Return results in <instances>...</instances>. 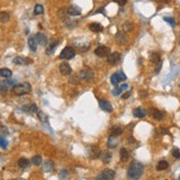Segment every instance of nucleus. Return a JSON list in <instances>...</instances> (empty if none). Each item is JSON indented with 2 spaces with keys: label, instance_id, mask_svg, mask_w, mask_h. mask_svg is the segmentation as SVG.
I'll list each match as a JSON object with an SVG mask.
<instances>
[{
  "label": "nucleus",
  "instance_id": "1",
  "mask_svg": "<svg viewBox=\"0 0 180 180\" xmlns=\"http://www.w3.org/2000/svg\"><path fill=\"white\" fill-rule=\"evenodd\" d=\"M144 173V166L141 162L137 160H133L129 165V168L127 170V177L129 179H138Z\"/></svg>",
  "mask_w": 180,
  "mask_h": 180
},
{
  "label": "nucleus",
  "instance_id": "2",
  "mask_svg": "<svg viewBox=\"0 0 180 180\" xmlns=\"http://www.w3.org/2000/svg\"><path fill=\"white\" fill-rule=\"evenodd\" d=\"M30 92H31V85H30V83L28 82H24L22 84H16L12 87V93L18 95V96L28 94Z\"/></svg>",
  "mask_w": 180,
  "mask_h": 180
},
{
  "label": "nucleus",
  "instance_id": "3",
  "mask_svg": "<svg viewBox=\"0 0 180 180\" xmlns=\"http://www.w3.org/2000/svg\"><path fill=\"white\" fill-rule=\"evenodd\" d=\"M75 56V51L73 48L71 47H67L64 48L62 51H61V53H60V59L62 60H70V59H73Z\"/></svg>",
  "mask_w": 180,
  "mask_h": 180
},
{
  "label": "nucleus",
  "instance_id": "4",
  "mask_svg": "<svg viewBox=\"0 0 180 180\" xmlns=\"http://www.w3.org/2000/svg\"><path fill=\"white\" fill-rule=\"evenodd\" d=\"M78 75L80 80H81V82L82 81H93L94 80V73L90 69H85V70L81 71Z\"/></svg>",
  "mask_w": 180,
  "mask_h": 180
},
{
  "label": "nucleus",
  "instance_id": "5",
  "mask_svg": "<svg viewBox=\"0 0 180 180\" xmlns=\"http://www.w3.org/2000/svg\"><path fill=\"white\" fill-rule=\"evenodd\" d=\"M149 59H150V61H151V63L153 64H156L157 65V70H156V73H159V71H160L161 69V58L160 55H159V53H157V52H153L151 54L149 55Z\"/></svg>",
  "mask_w": 180,
  "mask_h": 180
},
{
  "label": "nucleus",
  "instance_id": "6",
  "mask_svg": "<svg viewBox=\"0 0 180 180\" xmlns=\"http://www.w3.org/2000/svg\"><path fill=\"white\" fill-rule=\"evenodd\" d=\"M115 178V171L112 169H104L100 176L97 177V179H103V180H110Z\"/></svg>",
  "mask_w": 180,
  "mask_h": 180
},
{
  "label": "nucleus",
  "instance_id": "7",
  "mask_svg": "<svg viewBox=\"0 0 180 180\" xmlns=\"http://www.w3.org/2000/svg\"><path fill=\"white\" fill-rule=\"evenodd\" d=\"M110 48L108 47H105V45H100L98 48H96L95 49L94 53L97 56H100V58H105V56H107V55L110 54Z\"/></svg>",
  "mask_w": 180,
  "mask_h": 180
},
{
  "label": "nucleus",
  "instance_id": "8",
  "mask_svg": "<svg viewBox=\"0 0 180 180\" xmlns=\"http://www.w3.org/2000/svg\"><path fill=\"white\" fill-rule=\"evenodd\" d=\"M121 60V54L118 52H113L107 55V62L110 65H116Z\"/></svg>",
  "mask_w": 180,
  "mask_h": 180
},
{
  "label": "nucleus",
  "instance_id": "9",
  "mask_svg": "<svg viewBox=\"0 0 180 180\" xmlns=\"http://www.w3.org/2000/svg\"><path fill=\"white\" fill-rule=\"evenodd\" d=\"M60 72L61 74L64 75V76H67L72 73V69H71V65L67 62H62L60 64Z\"/></svg>",
  "mask_w": 180,
  "mask_h": 180
},
{
  "label": "nucleus",
  "instance_id": "10",
  "mask_svg": "<svg viewBox=\"0 0 180 180\" xmlns=\"http://www.w3.org/2000/svg\"><path fill=\"white\" fill-rule=\"evenodd\" d=\"M101 149L98 148L97 146H93L91 147L90 150H89V156H90L91 159H97L101 157Z\"/></svg>",
  "mask_w": 180,
  "mask_h": 180
},
{
  "label": "nucleus",
  "instance_id": "11",
  "mask_svg": "<svg viewBox=\"0 0 180 180\" xmlns=\"http://www.w3.org/2000/svg\"><path fill=\"white\" fill-rule=\"evenodd\" d=\"M67 15L71 17H76V16H80L81 15V12H82V10H81V8L78 7V6H70L69 8H67Z\"/></svg>",
  "mask_w": 180,
  "mask_h": 180
},
{
  "label": "nucleus",
  "instance_id": "12",
  "mask_svg": "<svg viewBox=\"0 0 180 180\" xmlns=\"http://www.w3.org/2000/svg\"><path fill=\"white\" fill-rule=\"evenodd\" d=\"M98 103H100V107H101L103 110H105L106 113H110V112L113 110V107H112V105L110 104V102L104 100V98H101V100L98 101Z\"/></svg>",
  "mask_w": 180,
  "mask_h": 180
},
{
  "label": "nucleus",
  "instance_id": "13",
  "mask_svg": "<svg viewBox=\"0 0 180 180\" xmlns=\"http://www.w3.org/2000/svg\"><path fill=\"white\" fill-rule=\"evenodd\" d=\"M112 158H113V155L108 150H104V151L101 153V159H102L104 164H110L112 161Z\"/></svg>",
  "mask_w": 180,
  "mask_h": 180
},
{
  "label": "nucleus",
  "instance_id": "14",
  "mask_svg": "<svg viewBox=\"0 0 180 180\" xmlns=\"http://www.w3.org/2000/svg\"><path fill=\"white\" fill-rule=\"evenodd\" d=\"M12 62L17 64V65H23V64H29L31 63V59H28V58H24V56H16Z\"/></svg>",
  "mask_w": 180,
  "mask_h": 180
},
{
  "label": "nucleus",
  "instance_id": "15",
  "mask_svg": "<svg viewBox=\"0 0 180 180\" xmlns=\"http://www.w3.org/2000/svg\"><path fill=\"white\" fill-rule=\"evenodd\" d=\"M147 110H145V108H143V107H138V108H135L133 112V115L135 116V117L137 118H143L145 117L146 115H147Z\"/></svg>",
  "mask_w": 180,
  "mask_h": 180
},
{
  "label": "nucleus",
  "instance_id": "16",
  "mask_svg": "<svg viewBox=\"0 0 180 180\" xmlns=\"http://www.w3.org/2000/svg\"><path fill=\"white\" fill-rule=\"evenodd\" d=\"M28 44H29V48L32 52L37 51V48H38V41L35 39V35L34 37H29L28 39Z\"/></svg>",
  "mask_w": 180,
  "mask_h": 180
},
{
  "label": "nucleus",
  "instance_id": "17",
  "mask_svg": "<svg viewBox=\"0 0 180 180\" xmlns=\"http://www.w3.org/2000/svg\"><path fill=\"white\" fill-rule=\"evenodd\" d=\"M42 168H43V171L52 172L53 170H54V168H55L54 162H53L52 160H47L45 162H44V164H43Z\"/></svg>",
  "mask_w": 180,
  "mask_h": 180
},
{
  "label": "nucleus",
  "instance_id": "18",
  "mask_svg": "<svg viewBox=\"0 0 180 180\" xmlns=\"http://www.w3.org/2000/svg\"><path fill=\"white\" fill-rule=\"evenodd\" d=\"M115 40H116V42L118 44H123V43L126 42V40H127V37H126V33L125 32H121L118 31L115 35Z\"/></svg>",
  "mask_w": 180,
  "mask_h": 180
},
{
  "label": "nucleus",
  "instance_id": "19",
  "mask_svg": "<svg viewBox=\"0 0 180 180\" xmlns=\"http://www.w3.org/2000/svg\"><path fill=\"white\" fill-rule=\"evenodd\" d=\"M107 146H108V148L110 149H114L117 147L118 139L116 138V136H112V135H110V137H108V140H107Z\"/></svg>",
  "mask_w": 180,
  "mask_h": 180
},
{
  "label": "nucleus",
  "instance_id": "20",
  "mask_svg": "<svg viewBox=\"0 0 180 180\" xmlns=\"http://www.w3.org/2000/svg\"><path fill=\"white\" fill-rule=\"evenodd\" d=\"M123 127H121V126H118V125H116V126H113V127H110V134L112 135V136H119V135H121L123 134Z\"/></svg>",
  "mask_w": 180,
  "mask_h": 180
},
{
  "label": "nucleus",
  "instance_id": "21",
  "mask_svg": "<svg viewBox=\"0 0 180 180\" xmlns=\"http://www.w3.org/2000/svg\"><path fill=\"white\" fill-rule=\"evenodd\" d=\"M89 28H90L91 31H93V32H101V31H103V26H102V24L97 23V22H92V23H90Z\"/></svg>",
  "mask_w": 180,
  "mask_h": 180
},
{
  "label": "nucleus",
  "instance_id": "22",
  "mask_svg": "<svg viewBox=\"0 0 180 180\" xmlns=\"http://www.w3.org/2000/svg\"><path fill=\"white\" fill-rule=\"evenodd\" d=\"M35 39H37L38 43H39V44H41V45H45V44L48 43L47 37L43 34V33H37V35H35Z\"/></svg>",
  "mask_w": 180,
  "mask_h": 180
},
{
  "label": "nucleus",
  "instance_id": "23",
  "mask_svg": "<svg viewBox=\"0 0 180 180\" xmlns=\"http://www.w3.org/2000/svg\"><path fill=\"white\" fill-rule=\"evenodd\" d=\"M22 110L27 112V113H38V107H37L35 104H30V105L23 106Z\"/></svg>",
  "mask_w": 180,
  "mask_h": 180
},
{
  "label": "nucleus",
  "instance_id": "24",
  "mask_svg": "<svg viewBox=\"0 0 180 180\" xmlns=\"http://www.w3.org/2000/svg\"><path fill=\"white\" fill-rule=\"evenodd\" d=\"M59 45V42L58 41H53V42H50V44L48 45V48H47V51H45V53L47 54H52L53 52H54V50H55V48L58 47Z\"/></svg>",
  "mask_w": 180,
  "mask_h": 180
},
{
  "label": "nucleus",
  "instance_id": "25",
  "mask_svg": "<svg viewBox=\"0 0 180 180\" xmlns=\"http://www.w3.org/2000/svg\"><path fill=\"white\" fill-rule=\"evenodd\" d=\"M119 157H121V161H127L128 160V158H129V153L127 151V149L126 148H121V151H119Z\"/></svg>",
  "mask_w": 180,
  "mask_h": 180
},
{
  "label": "nucleus",
  "instance_id": "26",
  "mask_svg": "<svg viewBox=\"0 0 180 180\" xmlns=\"http://www.w3.org/2000/svg\"><path fill=\"white\" fill-rule=\"evenodd\" d=\"M0 76H1V78H11V76H12L11 70L6 69V67H4V69H0Z\"/></svg>",
  "mask_w": 180,
  "mask_h": 180
},
{
  "label": "nucleus",
  "instance_id": "27",
  "mask_svg": "<svg viewBox=\"0 0 180 180\" xmlns=\"http://www.w3.org/2000/svg\"><path fill=\"white\" fill-rule=\"evenodd\" d=\"M127 89H128V85H127V84H123V85L118 86V87H116V89L113 91V95L114 96H118L123 91L127 90Z\"/></svg>",
  "mask_w": 180,
  "mask_h": 180
},
{
  "label": "nucleus",
  "instance_id": "28",
  "mask_svg": "<svg viewBox=\"0 0 180 180\" xmlns=\"http://www.w3.org/2000/svg\"><path fill=\"white\" fill-rule=\"evenodd\" d=\"M169 167V164L167 162L166 160H160L158 164H157V170H159V171H162V170H166V169H168Z\"/></svg>",
  "mask_w": 180,
  "mask_h": 180
},
{
  "label": "nucleus",
  "instance_id": "29",
  "mask_svg": "<svg viewBox=\"0 0 180 180\" xmlns=\"http://www.w3.org/2000/svg\"><path fill=\"white\" fill-rule=\"evenodd\" d=\"M153 117L157 121H161L162 118L165 117V113L161 112V110H153Z\"/></svg>",
  "mask_w": 180,
  "mask_h": 180
},
{
  "label": "nucleus",
  "instance_id": "30",
  "mask_svg": "<svg viewBox=\"0 0 180 180\" xmlns=\"http://www.w3.org/2000/svg\"><path fill=\"white\" fill-rule=\"evenodd\" d=\"M29 165H30V160L27 159V158H21L18 161V166H19L20 168H27Z\"/></svg>",
  "mask_w": 180,
  "mask_h": 180
},
{
  "label": "nucleus",
  "instance_id": "31",
  "mask_svg": "<svg viewBox=\"0 0 180 180\" xmlns=\"http://www.w3.org/2000/svg\"><path fill=\"white\" fill-rule=\"evenodd\" d=\"M9 19H10V16H9L8 12H6V11L0 12V21H1L2 23H6V22H8Z\"/></svg>",
  "mask_w": 180,
  "mask_h": 180
},
{
  "label": "nucleus",
  "instance_id": "32",
  "mask_svg": "<svg viewBox=\"0 0 180 180\" xmlns=\"http://www.w3.org/2000/svg\"><path fill=\"white\" fill-rule=\"evenodd\" d=\"M38 117L41 121H42L43 124H47L48 121H49V117H48V115L43 113V112H38Z\"/></svg>",
  "mask_w": 180,
  "mask_h": 180
},
{
  "label": "nucleus",
  "instance_id": "33",
  "mask_svg": "<svg viewBox=\"0 0 180 180\" xmlns=\"http://www.w3.org/2000/svg\"><path fill=\"white\" fill-rule=\"evenodd\" d=\"M32 164L34 165V166H40V165L42 164V157L40 156V155H37L32 158Z\"/></svg>",
  "mask_w": 180,
  "mask_h": 180
},
{
  "label": "nucleus",
  "instance_id": "34",
  "mask_svg": "<svg viewBox=\"0 0 180 180\" xmlns=\"http://www.w3.org/2000/svg\"><path fill=\"white\" fill-rule=\"evenodd\" d=\"M134 28V24L130 23V22H125L124 26H123V29H124V32H129L132 31Z\"/></svg>",
  "mask_w": 180,
  "mask_h": 180
},
{
  "label": "nucleus",
  "instance_id": "35",
  "mask_svg": "<svg viewBox=\"0 0 180 180\" xmlns=\"http://www.w3.org/2000/svg\"><path fill=\"white\" fill-rule=\"evenodd\" d=\"M43 11H44V9L41 4H35L34 7V15H42Z\"/></svg>",
  "mask_w": 180,
  "mask_h": 180
},
{
  "label": "nucleus",
  "instance_id": "36",
  "mask_svg": "<svg viewBox=\"0 0 180 180\" xmlns=\"http://www.w3.org/2000/svg\"><path fill=\"white\" fill-rule=\"evenodd\" d=\"M110 83H112L113 85H117L118 83H119V80H118V76L116 73H114V74L110 76Z\"/></svg>",
  "mask_w": 180,
  "mask_h": 180
},
{
  "label": "nucleus",
  "instance_id": "37",
  "mask_svg": "<svg viewBox=\"0 0 180 180\" xmlns=\"http://www.w3.org/2000/svg\"><path fill=\"white\" fill-rule=\"evenodd\" d=\"M7 146H8V141L4 139V137L0 136V147L2 149H6L7 148Z\"/></svg>",
  "mask_w": 180,
  "mask_h": 180
},
{
  "label": "nucleus",
  "instance_id": "38",
  "mask_svg": "<svg viewBox=\"0 0 180 180\" xmlns=\"http://www.w3.org/2000/svg\"><path fill=\"white\" fill-rule=\"evenodd\" d=\"M171 154H172V156L175 157V158H177V159H179V158H180V150L178 148H173V149H172Z\"/></svg>",
  "mask_w": 180,
  "mask_h": 180
},
{
  "label": "nucleus",
  "instance_id": "39",
  "mask_svg": "<svg viewBox=\"0 0 180 180\" xmlns=\"http://www.w3.org/2000/svg\"><path fill=\"white\" fill-rule=\"evenodd\" d=\"M59 177L61 178V179L67 178V177H69V171H67V170H65V169H63V170H61V171H60Z\"/></svg>",
  "mask_w": 180,
  "mask_h": 180
},
{
  "label": "nucleus",
  "instance_id": "40",
  "mask_svg": "<svg viewBox=\"0 0 180 180\" xmlns=\"http://www.w3.org/2000/svg\"><path fill=\"white\" fill-rule=\"evenodd\" d=\"M164 20L166 21V22H168V23L170 24L171 27H175V26H176V21L172 19V18H168V17H165Z\"/></svg>",
  "mask_w": 180,
  "mask_h": 180
},
{
  "label": "nucleus",
  "instance_id": "41",
  "mask_svg": "<svg viewBox=\"0 0 180 180\" xmlns=\"http://www.w3.org/2000/svg\"><path fill=\"white\" fill-rule=\"evenodd\" d=\"M116 74H117V76H118V80H119V82L121 81H125L126 78V75L123 73V72H116Z\"/></svg>",
  "mask_w": 180,
  "mask_h": 180
},
{
  "label": "nucleus",
  "instance_id": "42",
  "mask_svg": "<svg viewBox=\"0 0 180 180\" xmlns=\"http://www.w3.org/2000/svg\"><path fill=\"white\" fill-rule=\"evenodd\" d=\"M113 1H115V2L118 4L119 6H124V4H127V0H113Z\"/></svg>",
  "mask_w": 180,
  "mask_h": 180
},
{
  "label": "nucleus",
  "instance_id": "43",
  "mask_svg": "<svg viewBox=\"0 0 180 180\" xmlns=\"http://www.w3.org/2000/svg\"><path fill=\"white\" fill-rule=\"evenodd\" d=\"M139 95H140V97L145 98L148 96V92H147V91H140V92H139Z\"/></svg>",
  "mask_w": 180,
  "mask_h": 180
},
{
  "label": "nucleus",
  "instance_id": "44",
  "mask_svg": "<svg viewBox=\"0 0 180 180\" xmlns=\"http://www.w3.org/2000/svg\"><path fill=\"white\" fill-rule=\"evenodd\" d=\"M0 129H1V132H2V133H4V134H9L8 129L6 128L4 126H0Z\"/></svg>",
  "mask_w": 180,
  "mask_h": 180
},
{
  "label": "nucleus",
  "instance_id": "45",
  "mask_svg": "<svg viewBox=\"0 0 180 180\" xmlns=\"http://www.w3.org/2000/svg\"><path fill=\"white\" fill-rule=\"evenodd\" d=\"M130 94H132V93H130V92H126L125 94L123 95V96H121V97L124 98V100H126V98H128L129 96H130Z\"/></svg>",
  "mask_w": 180,
  "mask_h": 180
},
{
  "label": "nucleus",
  "instance_id": "46",
  "mask_svg": "<svg viewBox=\"0 0 180 180\" xmlns=\"http://www.w3.org/2000/svg\"><path fill=\"white\" fill-rule=\"evenodd\" d=\"M127 139H128V143H135V138H134L133 136H129Z\"/></svg>",
  "mask_w": 180,
  "mask_h": 180
},
{
  "label": "nucleus",
  "instance_id": "47",
  "mask_svg": "<svg viewBox=\"0 0 180 180\" xmlns=\"http://www.w3.org/2000/svg\"><path fill=\"white\" fill-rule=\"evenodd\" d=\"M161 1H165V2H167V1H169V0H161Z\"/></svg>",
  "mask_w": 180,
  "mask_h": 180
},
{
  "label": "nucleus",
  "instance_id": "48",
  "mask_svg": "<svg viewBox=\"0 0 180 180\" xmlns=\"http://www.w3.org/2000/svg\"><path fill=\"white\" fill-rule=\"evenodd\" d=\"M179 179H180V177H179Z\"/></svg>",
  "mask_w": 180,
  "mask_h": 180
}]
</instances>
